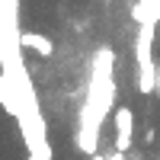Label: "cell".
<instances>
[{"label": "cell", "mask_w": 160, "mask_h": 160, "mask_svg": "<svg viewBox=\"0 0 160 160\" xmlns=\"http://www.w3.org/2000/svg\"><path fill=\"white\" fill-rule=\"evenodd\" d=\"M109 160H128V157H125L122 151H115V148H112V154H109Z\"/></svg>", "instance_id": "4"}, {"label": "cell", "mask_w": 160, "mask_h": 160, "mask_svg": "<svg viewBox=\"0 0 160 160\" xmlns=\"http://www.w3.org/2000/svg\"><path fill=\"white\" fill-rule=\"evenodd\" d=\"M29 160H55L51 154H29Z\"/></svg>", "instance_id": "5"}, {"label": "cell", "mask_w": 160, "mask_h": 160, "mask_svg": "<svg viewBox=\"0 0 160 160\" xmlns=\"http://www.w3.org/2000/svg\"><path fill=\"white\" fill-rule=\"evenodd\" d=\"M157 19H160V0H157Z\"/></svg>", "instance_id": "6"}, {"label": "cell", "mask_w": 160, "mask_h": 160, "mask_svg": "<svg viewBox=\"0 0 160 160\" xmlns=\"http://www.w3.org/2000/svg\"><path fill=\"white\" fill-rule=\"evenodd\" d=\"M22 48L38 55V58H51L55 55V42H51L48 35H42V32H22Z\"/></svg>", "instance_id": "2"}, {"label": "cell", "mask_w": 160, "mask_h": 160, "mask_svg": "<svg viewBox=\"0 0 160 160\" xmlns=\"http://www.w3.org/2000/svg\"><path fill=\"white\" fill-rule=\"evenodd\" d=\"M131 141H135V112L128 106H118L115 109V151L128 154Z\"/></svg>", "instance_id": "1"}, {"label": "cell", "mask_w": 160, "mask_h": 160, "mask_svg": "<svg viewBox=\"0 0 160 160\" xmlns=\"http://www.w3.org/2000/svg\"><path fill=\"white\" fill-rule=\"evenodd\" d=\"M131 19H135V26H160L157 0H135L131 3Z\"/></svg>", "instance_id": "3"}, {"label": "cell", "mask_w": 160, "mask_h": 160, "mask_svg": "<svg viewBox=\"0 0 160 160\" xmlns=\"http://www.w3.org/2000/svg\"><path fill=\"white\" fill-rule=\"evenodd\" d=\"M106 3H109V0H106Z\"/></svg>", "instance_id": "7"}]
</instances>
